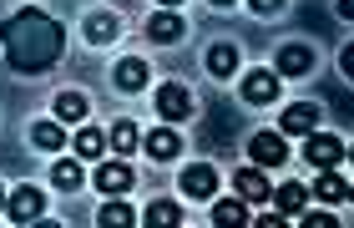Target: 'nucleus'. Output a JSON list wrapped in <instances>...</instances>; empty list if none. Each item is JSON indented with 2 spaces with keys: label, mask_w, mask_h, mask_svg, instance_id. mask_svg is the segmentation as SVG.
<instances>
[{
  "label": "nucleus",
  "mask_w": 354,
  "mask_h": 228,
  "mask_svg": "<svg viewBox=\"0 0 354 228\" xmlns=\"http://www.w3.org/2000/svg\"><path fill=\"white\" fill-rule=\"evenodd\" d=\"M61 46H66L61 26L51 15H41L36 6H26V10L0 21V51H6V61L15 71H46L61 56Z\"/></svg>",
  "instance_id": "nucleus-1"
},
{
  "label": "nucleus",
  "mask_w": 354,
  "mask_h": 228,
  "mask_svg": "<svg viewBox=\"0 0 354 228\" xmlns=\"http://www.w3.org/2000/svg\"><path fill=\"white\" fill-rule=\"evenodd\" d=\"M248 157L259 162V168H283V162H288L283 132H253V137H248Z\"/></svg>",
  "instance_id": "nucleus-2"
},
{
  "label": "nucleus",
  "mask_w": 354,
  "mask_h": 228,
  "mask_svg": "<svg viewBox=\"0 0 354 228\" xmlns=\"http://www.w3.org/2000/svg\"><path fill=\"white\" fill-rule=\"evenodd\" d=\"M304 157H309V168H339V157H344V142L339 137H329V132H309V142H304Z\"/></svg>",
  "instance_id": "nucleus-3"
},
{
  "label": "nucleus",
  "mask_w": 354,
  "mask_h": 228,
  "mask_svg": "<svg viewBox=\"0 0 354 228\" xmlns=\"http://www.w3.org/2000/svg\"><path fill=\"white\" fill-rule=\"evenodd\" d=\"M187 112H192L187 87H172V81H167V87H157V117H162V122H183Z\"/></svg>",
  "instance_id": "nucleus-4"
},
{
  "label": "nucleus",
  "mask_w": 354,
  "mask_h": 228,
  "mask_svg": "<svg viewBox=\"0 0 354 228\" xmlns=\"http://www.w3.org/2000/svg\"><path fill=\"white\" fill-rule=\"evenodd\" d=\"M283 137H309L314 127H319V107L314 102H294V107H283Z\"/></svg>",
  "instance_id": "nucleus-5"
},
{
  "label": "nucleus",
  "mask_w": 354,
  "mask_h": 228,
  "mask_svg": "<svg viewBox=\"0 0 354 228\" xmlns=\"http://www.w3.org/2000/svg\"><path fill=\"white\" fill-rule=\"evenodd\" d=\"M6 208H10V218H15V223H36V218H41V208H46V198H41V188H30V183H26V188H15V193H10V203H6Z\"/></svg>",
  "instance_id": "nucleus-6"
},
{
  "label": "nucleus",
  "mask_w": 354,
  "mask_h": 228,
  "mask_svg": "<svg viewBox=\"0 0 354 228\" xmlns=\"http://www.w3.org/2000/svg\"><path fill=\"white\" fill-rule=\"evenodd\" d=\"M183 193H187V198H213V193H218V173L207 168V162L183 168Z\"/></svg>",
  "instance_id": "nucleus-7"
},
{
  "label": "nucleus",
  "mask_w": 354,
  "mask_h": 228,
  "mask_svg": "<svg viewBox=\"0 0 354 228\" xmlns=\"http://www.w3.org/2000/svg\"><path fill=\"white\" fill-rule=\"evenodd\" d=\"M273 67H279V76H304L314 67V51H309V46H279Z\"/></svg>",
  "instance_id": "nucleus-8"
},
{
  "label": "nucleus",
  "mask_w": 354,
  "mask_h": 228,
  "mask_svg": "<svg viewBox=\"0 0 354 228\" xmlns=\"http://www.w3.org/2000/svg\"><path fill=\"white\" fill-rule=\"evenodd\" d=\"M233 188H238V198H243V203H263V198H268V177H263V168H238Z\"/></svg>",
  "instance_id": "nucleus-9"
},
{
  "label": "nucleus",
  "mask_w": 354,
  "mask_h": 228,
  "mask_svg": "<svg viewBox=\"0 0 354 228\" xmlns=\"http://www.w3.org/2000/svg\"><path fill=\"white\" fill-rule=\"evenodd\" d=\"M132 168H127V162L117 157V162H106V168L102 173H96V188H102V193H111V198H117V193H127V188H132Z\"/></svg>",
  "instance_id": "nucleus-10"
},
{
  "label": "nucleus",
  "mask_w": 354,
  "mask_h": 228,
  "mask_svg": "<svg viewBox=\"0 0 354 228\" xmlns=\"http://www.w3.org/2000/svg\"><path fill=\"white\" fill-rule=\"evenodd\" d=\"M243 96L248 102H273V96H279V71H248L243 76Z\"/></svg>",
  "instance_id": "nucleus-11"
},
{
  "label": "nucleus",
  "mask_w": 354,
  "mask_h": 228,
  "mask_svg": "<svg viewBox=\"0 0 354 228\" xmlns=\"http://www.w3.org/2000/svg\"><path fill=\"white\" fill-rule=\"evenodd\" d=\"M111 76H117L122 91H142V87H147V61L127 56V61H117V71H111Z\"/></svg>",
  "instance_id": "nucleus-12"
},
{
  "label": "nucleus",
  "mask_w": 354,
  "mask_h": 228,
  "mask_svg": "<svg viewBox=\"0 0 354 228\" xmlns=\"http://www.w3.org/2000/svg\"><path fill=\"white\" fill-rule=\"evenodd\" d=\"M344 177L339 173H334V168H319V183H314V198L319 203H344Z\"/></svg>",
  "instance_id": "nucleus-13"
},
{
  "label": "nucleus",
  "mask_w": 354,
  "mask_h": 228,
  "mask_svg": "<svg viewBox=\"0 0 354 228\" xmlns=\"http://www.w3.org/2000/svg\"><path fill=\"white\" fill-rule=\"evenodd\" d=\"M147 152H152L157 162H172L177 152H183V142H177V132H172V127H157V132L147 137Z\"/></svg>",
  "instance_id": "nucleus-14"
},
{
  "label": "nucleus",
  "mask_w": 354,
  "mask_h": 228,
  "mask_svg": "<svg viewBox=\"0 0 354 228\" xmlns=\"http://www.w3.org/2000/svg\"><path fill=\"white\" fill-rule=\"evenodd\" d=\"M56 122H86V96L82 91H61L56 96Z\"/></svg>",
  "instance_id": "nucleus-15"
},
{
  "label": "nucleus",
  "mask_w": 354,
  "mask_h": 228,
  "mask_svg": "<svg viewBox=\"0 0 354 228\" xmlns=\"http://www.w3.org/2000/svg\"><path fill=\"white\" fill-rule=\"evenodd\" d=\"M147 36L152 41H177V36H183V21H177L172 10H157L152 21H147Z\"/></svg>",
  "instance_id": "nucleus-16"
},
{
  "label": "nucleus",
  "mask_w": 354,
  "mask_h": 228,
  "mask_svg": "<svg viewBox=\"0 0 354 228\" xmlns=\"http://www.w3.org/2000/svg\"><path fill=\"white\" fill-rule=\"evenodd\" d=\"M106 148L117 152V157H127V152L137 148V127H132V122H111V132H106Z\"/></svg>",
  "instance_id": "nucleus-17"
},
{
  "label": "nucleus",
  "mask_w": 354,
  "mask_h": 228,
  "mask_svg": "<svg viewBox=\"0 0 354 228\" xmlns=\"http://www.w3.org/2000/svg\"><path fill=\"white\" fill-rule=\"evenodd\" d=\"M30 142H36L41 152H56L61 142H66V132H61V122H36L30 127Z\"/></svg>",
  "instance_id": "nucleus-18"
},
{
  "label": "nucleus",
  "mask_w": 354,
  "mask_h": 228,
  "mask_svg": "<svg viewBox=\"0 0 354 228\" xmlns=\"http://www.w3.org/2000/svg\"><path fill=\"white\" fill-rule=\"evenodd\" d=\"M207 71L213 76H233L238 71V46H213V51H207Z\"/></svg>",
  "instance_id": "nucleus-19"
},
{
  "label": "nucleus",
  "mask_w": 354,
  "mask_h": 228,
  "mask_svg": "<svg viewBox=\"0 0 354 228\" xmlns=\"http://www.w3.org/2000/svg\"><path fill=\"white\" fill-rule=\"evenodd\" d=\"M268 198L279 203V208H283V218H288V213H299V208H304V198H309V188H299V183H283L279 193H268Z\"/></svg>",
  "instance_id": "nucleus-20"
},
{
  "label": "nucleus",
  "mask_w": 354,
  "mask_h": 228,
  "mask_svg": "<svg viewBox=\"0 0 354 228\" xmlns=\"http://www.w3.org/2000/svg\"><path fill=\"white\" fill-rule=\"evenodd\" d=\"M213 218L233 228V223H248V208H243V198H218L213 203Z\"/></svg>",
  "instance_id": "nucleus-21"
},
{
  "label": "nucleus",
  "mask_w": 354,
  "mask_h": 228,
  "mask_svg": "<svg viewBox=\"0 0 354 228\" xmlns=\"http://www.w3.org/2000/svg\"><path fill=\"white\" fill-rule=\"evenodd\" d=\"M147 223H152V228H162V223H183V208H177L172 198H157V203H147Z\"/></svg>",
  "instance_id": "nucleus-22"
},
{
  "label": "nucleus",
  "mask_w": 354,
  "mask_h": 228,
  "mask_svg": "<svg viewBox=\"0 0 354 228\" xmlns=\"http://www.w3.org/2000/svg\"><path fill=\"white\" fill-rule=\"evenodd\" d=\"M51 183H56V188H66V193H71V188H82V162L61 157L56 168H51Z\"/></svg>",
  "instance_id": "nucleus-23"
},
{
  "label": "nucleus",
  "mask_w": 354,
  "mask_h": 228,
  "mask_svg": "<svg viewBox=\"0 0 354 228\" xmlns=\"http://www.w3.org/2000/svg\"><path fill=\"white\" fill-rule=\"evenodd\" d=\"M102 148H106V137L96 132V127H82V132H76V157H102Z\"/></svg>",
  "instance_id": "nucleus-24"
},
{
  "label": "nucleus",
  "mask_w": 354,
  "mask_h": 228,
  "mask_svg": "<svg viewBox=\"0 0 354 228\" xmlns=\"http://www.w3.org/2000/svg\"><path fill=\"white\" fill-rule=\"evenodd\" d=\"M117 15H91V21H86V36L91 41H117Z\"/></svg>",
  "instance_id": "nucleus-25"
},
{
  "label": "nucleus",
  "mask_w": 354,
  "mask_h": 228,
  "mask_svg": "<svg viewBox=\"0 0 354 228\" xmlns=\"http://www.w3.org/2000/svg\"><path fill=\"white\" fill-rule=\"evenodd\" d=\"M96 218H102L106 228H127V223H132V208H127V203H106Z\"/></svg>",
  "instance_id": "nucleus-26"
},
{
  "label": "nucleus",
  "mask_w": 354,
  "mask_h": 228,
  "mask_svg": "<svg viewBox=\"0 0 354 228\" xmlns=\"http://www.w3.org/2000/svg\"><path fill=\"white\" fill-rule=\"evenodd\" d=\"M248 6H253V10H259V15H273V10H279V6H283V0H248Z\"/></svg>",
  "instance_id": "nucleus-27"
},
{
  "label": "nucleus",
  "mask_w": 354,
  "mask_h": 228,
  "mask_svg": "<svg viewBox=\"0 0 354 228\" xmlns=\"http://www.w3.org/2000/svg\"><path fill=\"white\" fill-rule=\"evenodd\" d=\"M304 223H309V228H334V218H329V213H309Z\"/></svg>",
  "instance_id": "nucleus-28"
},
{
  "label": "nucleus",
  "mask_w": 354,
  "mask_h": 228,
  "mask_svg": "<svg viewBox=\"0 0 354 228\" xmlns=\"http://www.w3.org/2000/svg\"><path fill=\"white\" fill-rule=\"evenodd\" d=\"M213 6H233V0H213Z\"/></svg>",
  "instance_id": "nucleus-29"
},
{
  "label": "nucleus",
  "mask_w": 354,
  "mask_h": 228,
  "mask_svg": "<svg viewBox=\"0 0 354 228\" xmlns=\"http://www.w3.org/2000/svg\"><path fill=\"white\" fill-rule=\"evenodd\" d=\"M157 6H177V0H157Z\"/></svg>",
  "instance_id": "nucleus-30"
},
{
  "label": "nucleus",
  "mask_w": 354,
  "mask_h": 228,
  "mask_svg": "<svg viewBox=\"0 0 354 228\" xmlns=\"http://www.w3.org/2000/svg\"><path fill=\"white\" fill-rule=\"evenodd\" d=\"M0 203H6V198H0Z\"/></svg>",
  "instance_id": "nucleus-31"
}]
</instances>
